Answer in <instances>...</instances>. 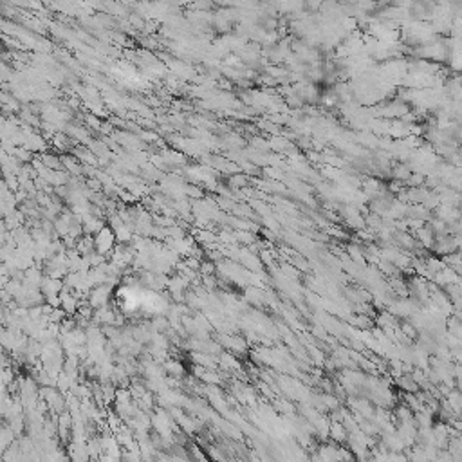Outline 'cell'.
I'll return each mask as SVG.
<instances>
[{
  "label": "cell",
  "instance_id": "1",
  "mask_svg": "<svg viewBox=\"0 0 462 462\" xmlns=\"http://www.w3.org/2000/svg\"><path fill=\"white\" fill-rule=\"evenodd\" d=\"M115 246V235L110 229H99L94 237V251L99 255H107V253L114 251Z\"/></svg>",
  "mask_w": 462,
  "mask_h": 462
}]
</instances>
